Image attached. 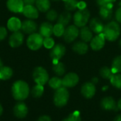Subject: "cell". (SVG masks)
Here are the masks:
<instances>
[{"label":"cell","mask_w":121,"mask_h":121,"mask_svg":"<svg viewBox=\"0 0 121 121\" xmlns=\"http://www.w3.org/2000/svg\"><path fill=\"white\" fill-rule=\"evenodd\" d=\"M30 93L29 86L24 81H16L11 86V94L13 98L18 101H23L26 100L28 97Z\"/></svg>","instance_id":"6da1fadb"},{"label":"cell","mask_w":121,"mask_h":121,"mask_svg":"<svg viewBox=\"0 0 121 121\" xmlns=\"http://www.w3.org/2000/svg\"><path fill=\"white\" fill-rule=\"evenodd\" d=\"M103 34L105 39L109 41H114L118 39L121 34V27L116 21H111L104 26Z\"/></svg>","instance_id":"7a4b0ae2"},{"label":"cell","mask_w":121,"mask_h":121,"mask_svg":"<svg viewBox=\"0 0 121 121\" xmlns=\"http://www.w3.org/2000/svg\"><path fill=\"white\" fill-rule=\"evenodd\" d=\"M69 94L67 89L65 87H60V88L57 89L53 98L54 103L57 107H63L65 106L69 100Z\"/></svg>","instance_id":"3957f363"},{"label":"cell","mask_w":121,"mask_h":121,"mask_svg":"<svg viewBox=\"0 0 121 121\" xmlns=\"http://www.w3.org/2000/svg\"><path fill=\"white\" fill-rule=\"evenodd\" d=\"M90 17V11L86 9H79L73 16L74 25L77 27H83L86 25Z\"/></svg>","instance_id":"277c9868"},{"label":"cell","mask_w":121,"mask_h":121,"mask_svg":"<svg viewBox=\"0 0 121 121\" xmlns=\"http://www.w3.org/2000/svg\"><path fill=\"white\" fill-rule=\"evenodd\" d=\"M43 39L44 37L40 33L35 32L29 34L26 40L27 46L32 51H37L43 46Z\"/></svg>","instance_id":"5b68a950"},{"label":"cell","mask_w":121,"mask_h":121,"mask_svg":"<svg viewBox=\"0 0 121 121\" xmlns=\"http://www.w3.org/2000/svg\"><path fill=\"white\" fill-rule=\"evenodd\" d=\"M33 78L36 84L44 86L49 81V75L45 68L41 66L35 68L33 72Z\"/></svg>","instance_id":"8992f818"},{"label":"cell","mask_w":121,"mask_h":121,"mask_svg":"<svg viewBox=\"0 0 121 121\" xmlns=\"http://www.w3.org/2000/svg\"><path fill=\"white\" fill-rule=\"evenodd\" d=\"M66 48L64 45L61 44H58L55 45L50 51V57L52 60L53 63H57L65 54Z\"/></svg>","instance_id":"52a82bcc"},{"label":"cell","mask_w":121,"mask_h":121,"mask_svg":"<svg viewBox=\"0 0 121 121\" xmlns=\"http://www.w3.org/2000/svg\"><path fill=\"white\" fill-rule=\"evenodd\" d=\"M79 34V30L78 27L75 25H70L65 29V33L63 34V38L66 42L71 43L73 42L78 37Z\"/></svg>","instance_id":"ba28073f"},{"label":"cell","mask_w":121,"mask_h":121,"mask_svg":"<svg viewBox=\"0 0 121 121\" xmlns=\"http://www.w3.org/2000/svg\"><path fill=\"white\" fill-rule=\"evenodd\" d=\"M62 86L65 88H72L75 86L79 81V76L75 73H69L62 79Z\"/></svg>","instance_id":"9c48e42d"},{"label":"cell","mask_w":121,"mask_h":121,"mask_svg":"<svg viewBox=\"0 0 121 121\" xmlns=\"http://www.w3.org/2000/svg\"><path fill=\"white\" fill-rule=\"evenodd\" d=\"M13 114L14 116L20 119L24 118L26 117L28 113V108L26 103L23 101H19L13 107Z\"/></svg>","instance_id":"30bf717a"},{"label":"cell","mask_w":121,"mask_h":121,"mask_svg":"<svg viewBox=\"0 0 121 121\" xmlns=\"http://www.w3.org/2000/svg\"><path fill=\"white\" fill-rule=\"evenodd\" d=\"M23 40L24 36L21 31L13 32L9 39V44L11 48H18L22 45Z\"/></svg>","instance_id":"8fae6325"},{"label":"cell","mask_w":121,"mask_h":121,"mask_svg":"<svg viewBox=\"0 0 121 121\" xmlns=\"http://www.w3.org/2000/svg\"><path fill=\"white\" fill-rule=\"evenodd\" d=\"M25 4L23 0H7V9L13 13H22Z\"/></svg>","instance_id":"7c38bea8"},{"label":"cell","mask_w":121,"mask_h":121,"mask_svg":"<svg viewBox=\"0 0 121 121\" xmlns=\"http://www.w3.org/2000/svg\"><path fill=\"white\" fill-rule=\"evenodd\" d=\"M105 36L103 33L97 34L90 41V46L94 51H99L102 49L105 45Z\"/></svg>","instance_id":"4fadbf2b"},{"label":"cell","mask_w":121,"mask_h":121,"mask_svg":"<svg viewBox=\"0 0 121 121\" xmlns=\"http://www.w3.org/2000/svg\"><path fill=\"white\" fill-rule=\"evenodd\" d=\"M22 14L28 19H36L39 16V11L34 5H25Z\"/></svg>","instance_id":"5bb4252c"},{"label":"cell","mask_w":121,"mask_h":121,"mask_svg":"<svg viewBox=\"0 0 121 121\" xmlns=\"http://www.w3.org/2000/svg\"><path fill=\"white\" fill-rule=\"evenodd\" d=\"M81 92H82V94L86 98H93L96 93V87H95L94 83H93L92 82L85 83L82 86Z\"/></svg>","instance_id":"9a60e30c"},{"label":"cell","mask_w":121,"mask_h":121,"mask_svg":"<svg viewBox=\"0 0 121 121\" xmlns=\"http://www.w3.org/2000/svg\"><path fill=\"white\" fill-rule=\"evenodd\" d=\"M38 29L37 24L33 19H27L22 22L21 30L27 34H31L35 33Z\"/></svg>","instance_id":"2e32d148"},{"label":"cell","mask_w":121,"mask_h":121,"mask_svg":"<svg viewBox=\"0 0 121 121\" xmlns=\"http://www.w3.org/2000/svg\"><path fill=\"white\" fill-rule=\"evenodd\" d=\"M113 4L108 3L107 4L102 6L99 9L100 16L104 20H109L111 19L113 15Z\"/></svg>","instance_id":"e0dca14e"},{"label":"cell","mask_w":121,"mask_h":121,"mask_svg":"<svg viewBox=\"0 0 121 121\" xmlns=\"http://www.w3.org/2000/svg\"><path fill=\"white\" fill-rule=\"evenodd\" d=\"M89 28L94 33H95L96 34H99L103 33V31L104 29V25L103 22L99 18L95 17V18L91 19V20L90 21Z\"/></svg>","instance_id":"ac0fdd59"},{"label":"cell","mask_w":121,"mask_h":121,"mask_svg":"<svg viewBox=\"0 0 121 121\" xmlns=\"http://www.w3.org/2000/svg\"><path fill=\"white\" fill-rule=\"evenodd\" d=\"M6 25H7V29L10 31L16 32V31H20V29H21L22 22L18 18H17L16 16H13V17H11L8 20Z\"/></svg>","instance_id":"d6986e66"},{"label":"cell","mask_w":121,"mask_h":121,"mask_svg":"<svg viewBox=\"0 0 121 121\" xmlns=\"http://www.w3.org/2000/svg\"><path fill=\"white\" fill-rule=\"evenodd\" d=\"M39 33L44 37H50L53 34V26L50 22H43L39 28Z\"/></svg>","instance_id":"ffe728a7"},{"label":"cell","mask_w":121,"mask_h":121,"mask_svg":"<svg viewBox=\"0 0 121 121\" xmlns=\"http://www.w3.org/2000/svg\"><path fill=\"white\" fill-rule=\"evenodd\" d=\"M93 31L91 30V29L88 26H83L81 27V29L79 30V34L81 39L84 42H89L93 38Z\"/></svg>","instance_id":"44dd1931"},{"label":"cell","mask_w":121,"mask_h":121,"mask_svg":"<svg viewBox=\"0 0 121 121\" xmlns=\"http://www.w3.org/2000/svg\"><path fill=\"white\" fill-rule=\"evenodd\" d=\"M102 108L105 110H117L118 108L116 106L115 100L112 97H106L102 99L101 102Z\"/></svg>","instance_id":"7402d4cb"},{"label":"cell","mask_w":121,"mask_h":121,"mask_svg":"<svg viewBox=\"0 0 121 121\" xmlns=\"http://www.w3.org/2000/svg\"><path fill=\"white\" fill-rule=\"evenodd\" d=\"M73 51L80 55H84L87 53L89 49V46L86 42L84 41H77L72 46Z\"/></svg>","instance_id":"603a6c76"},{"label":"cell","mask_w":121,"mask_h":121,"mask_svg":"<svg viewBox=\"0 0 121 121\" xmlns=\"http://www.w3.org/2000/svg\"><path fill=\"white\" fill-rule=\"evenodd\" d=\"M13 70L9 66H2L0 68V79L2 81H7L13 76Z\"/></svg>","instance_id":"cb8c5ba5"},{"label":"cell","mask_w":121,"mask_h":121,"mask_svg":"<svg viewBox=\"0 0 121 121\" xmlns=\"http://www.w3.org/2000/svg\"><path fill=\"white\" fill-rule=\"evenodd\" d=\"M35 6L41 12H47L50 8V0H36Z\"/></svg>","instance_id":"d4e9b609"},{"label":"cell","mask_w":121,"mask_h":121,"mask_svg":"<svg viewBox=\"0 0 121 121\" xmlns=\"http://www.w3.org/2000/svg\"><path fill=\"white\" fill-rule=\"evenodd\" d=\"M71 19H72L71 14L68 11H64L59 15V16L57 18V21H58L57 23H60L65 26L69 24V23L71 21Z\"/></svg>","instance_id":"484cf974"},{"label":"cell","mask_w":121,"mask_h":121,"mask_svg":"<svg viewBox=\"0 0 121 121\" xmlns=\"http://www.w3.org/2000/svg\"><path fill=\"white\" fill-rule=\"evenodd\" d=\"M52 71H54V73L59 76H63L66 71V68H65V66L64 65L63 63L62 62H60L58 61L57 63H53V66H52Z\"/></svg>","instance_id":"4316f807"},{"label":"cell","mask_w":121,"mask_h":121,"mask_svg":"<svg viewBox=\"0 0 121 121\" xmlns=\"http://www.w3.org/2000/svg\"><path fill=\"white\" fill-rule=\"evenodd\" d=\"M111 70L113 73H121V56L114 58L111 64Z\"/></svg>","instance_id":"83f0119b"},{"label":"cell","mask_w":121,"mask_h":121,"mask_svg":"<svg viewBox=\"0 0 121 121\" xmlns=\"http://www.w3.org/2000/svg\"><path fill=\"white\" fill-rule=\"evenodd\" d=\"M44 93V87L42 85L36 84L35 86H33L30 91V93L33 97L34 98H40L43 96Z\"/></svg>","instance_id":"f1b7e54d"},{"label":"cell","mask_w":121,"mask_h":121,"mask_svg":"<svg viewBox=\"0 0 121 121\" xmlns=\"http://www.w3.org/2000/svg\"><path fill=\"white\" fill-rule=\"evenodd\" d=\"M48 84L50 88L57 90L62 86V81L59 77H52L48 81Z\"/></svg>","instance_id":"f546056e"},{"label":"cell","mask_w":121,"mask_h":121,"mask_svg":"<svg viewBox=\"0 0 121 121\" xmlns=\"http://www.w3.org/2000/svg\"><path fill=\"white\" fill-rule=\"evenodd\" d=\"M110 81L112 86H113L118 89L121 90V74L113 73L111 78H110Z\"/></svg>","instance_id":"4dcf8cb0"},{"label":"cell","mask_w":121,"mask_h":121,"mask_svg":"<svg viewBox=\"0 0 121 121\" xmlns=\"http://www.w3.org/2000/svg\"><path fill=\"white\" fill-rule=\"evenodd\" d=\"M65 30V26L60 23H57L55 26H53V34L57 37L63 36Z\"/></svg>","instance_id":"1f68e13d"},{"label":"cell","mask_w":121,"mask_h":121,"mask_svg":"<svg viewBox=\"0 0 121 121\" xmlns=\"http://www.w3.org/2000/svg\"><path fill=\"white\" fill-rule=\"evenodd\" d=\"M100 75L102 78L105 79H110L111 76H113V73L111 70V68L107 67V66H104L101 68L100 70Z\"/></svg>","instance_id":"d6a6232c"},{"label":"cell","mask_w":121,"mask_h":121,"mask_svg":"<svg viewBox=\"0 0 121 121\" xmlns=\"http://www.w3.org/2000/svg\"><path fill=\"white\" fill-rule=\"evenodd\" d=\"M79 1L77 0H68L65 2V6L67 11H74L78 7Z\"/></svg>","instance_id":"836d02e7"},{"label":"cell","mask_w":121,"mask_h":121,"mask_svg":"<svg viewBox=\"0 0 121 121\" xmlns=\"http://www.w3.org/2000/svg\"><path fill=\"white\" fill-rule=\"evenodd\" d=\"M46 18L48 21H54L58 18V14L57 11L54 9H50L47 11L46 14Z\"/></svg>","instance_id":"e575fe53"},{"label":"cell","mask_w":121,"mask_h":121,"mask_svg":"<svg viewBox=\"0 0 121 121\" xmlns=\"http://www.w3.org/2000/svg\"><path fill=\"white\" fill-rule=\"evenodd\" d=\"M43 46L45 48L48 49H51L55 46V41L54 39L50 36V37H45L43 39Z\"/></svg>","instance_id":"d590c367"},{"label":"cell","mask_w":121,"mask_h":121,"mask_svg":"<svg viewBox=\"0 0 121 121\" xmlns=\"http://www.w3.org/2000/svg\"><path fill=\"white\" fill-rule=\"evenodd\" d=\"M68 117L71 121H82L80 113L79 111H74V113H71Z\"/></svg>","instance_id":"8d00e7d4"},{"label":"cell","mask_w":121,"mask_h":121,"mask_svg":"<svg viewBox=\"0 0 121 121\" xmlns=\"http://www.w3.org/2000/svg\"><path fill=\"white\" fill-rule=\"evenodd\" d=\"M7 36V30L4 26H0V41L4 40Z\"/></svg>","instance_id":"74e56055"},{"label":"cell","mask_w":121,"mask_h":121,"mask_svg":"<svg viewBox=\"0 0 121 121\" xmlns=\"http://www.w3.org/2000/svg\"><path fill=\"white\" fill-rule=\"evenodd\" d=\"M116 20L119 23H121V6L116 10Z\"/></svg>","instance_id":"f35d334b"},{"label":"cell","mask_w":121,"mask_h":121,"mask_svg":"<svg viewBox=\"0 0 121 121\" xmlns=\"http://www.w3.org/2000/svg\"><path fill=\"white\" fill-rule=\"evenodd\" d=\"M37 121H51V118L48 116H42Z\"/></svg>","instance_id":"ab89813d"},{"label":"cell","mask_w":121,"mask_h":121,"mask_svg":"<svg viewBox=\"0 0 121 121\" xmlns=\"http://www.w3.org/2000/svg\"><path fill=\"white\" fill-rule=\"evenodd\" d=\"M36 0H23L25 5H34Z\"/></svg>","instance_id":"60d3db41"},{"label":"cell","mask_w":121,"mask_h":121,"mask_svg":"<svg viewBox=\"0 0 121 121\" xmlns=\"http://www.w3.org/2000/svg\"><path fill=\"white\" fill-rule=\"evenodd\" d=\"M96 1L97 5H98V6H99L100 7H101V6H104V5H106V4H108L105 0H96Z\"/></svg>","instance_id":"b9f144b4"},{"label":"cell","mask_w":121,"mask_h":121,"mask_svg":"<svg viewBox=\"0 0 121 121\" xmlns=\"http://www.w3.org/2000/svg\"><path fill=\"white\" fill-rule=\"evenodd\" d=\"M78 8L79 9H85L86 8V4L83 1L78 3Z\"/></svg>","instance_id":"7bdbcfd3"},{"label":"cell","mask_w":121,"mask_h":121,"mask_svg":"<svg viewBox=\"0 0 121 121\" xmlns=\"http://www.w3.org/2000/svg\"><path fill=\"white\" fill-rule=\"evenodd\" d=\"M114 121H121V115H118L114 119Z\"/></svg>","instance_id":"ee69618b"},{"label":"cell","mask_w":121,"mask_h":121,"mask_svg":"<svg viewBox=\"0 0 121 121\" xmlns=\"http://www.w3.org/2000/svg\"><path fill=\"white\" fill-rule=\"evenodd\" d=\"M118 109H121V99H120L119 101H118Z\"/></svg>","instance_id":"f6af8a7d"},{"label":"cell","mask_w":121,"mask_h":121,"mask_svg":"<svg viewBox=\"0 0 121 121\" xmlns=\"http://www.w3.org/2000/svg\"><path fill=\"white\" fill-rule=\"evenodd\" d=\"M97 82H98V78H94L92 79V83H96Z\"/></svg>","instance_id":"bcb514c9"},{"label":"cell","mask_w":121,"mask_h":121,"mask_svg":"<svg viewBox=\"0 0 121 121\" xmlns=\"http://www.w3.org/2000/svg\"><path fill=\"white\" fill-rule=\"evenodd\" d=\"M107 3H111V4H113V2H115L116 0H105Z\"/></svg>","instance_id":"7dc6e473"},{"label":"cell","mask_w":121,"mask_h":121,"mask_svg":"<svg viewBox=\"0 0 121 121\" xmlns=\"http://www.w3.org/2000/svg\"><path fill=\"white\" fill-rule=\"evenodd\" d=\"M2 113H3V107H2V106L0 104V116L2 115Z\"/></svg>","instance_id":"c3c4849f"},{"label":"cell","mask_w":121,"mask_h":121,"mask_svg":"<svg viewBox=\"0 0 121 121\" xmlns=\"http://www.w3.org/2000/svg\"><path fill=\"white\" fill-rule=\"evenodd\" d=\"M2 66H3V62H2V61H1V58H0V68H1Z\"/></svg>","instance_id":"681fc988"},{"label":"cell","mask_w":121,"mask_h":121,"mask_svg":"<svg viewBox=\"0 0 121 121\" xmlns=\"http://www.w3.org/2000/svg\"><path fill=\"white\" fill-rule=\"evenodd\" d=\"M71 121V120H70V119L69 118V117H68V118H65V120H63V121Z\"/></svg>","instance_id":"f907efd6"},{"label":"cell","mask_w":121,"mask_h":121,"mask_svg":"<svg viewBox=\"0 0 121 121\" xmlns=\"http://www.w3.org/2000/svg\"><path fill=\"white\" fill-rule=\"evenodd\" d=\"M107 88H108V86H105V87H104V88H103V91H106Z\"/></svg>","instance_id":"816d5d0a"},{"label":"cell","mask_w":121,"mask_h":121,"mask_svg":"<svg viewBox=\"0 0 121 121\" xmlns=\"http://www.w3.org/2000/svg\"><path fill=\"white\" fill-rule=\"evenodd\" d=\"M119 45H120V46L121 47V40H120V41H119Z\"/></svg>","instance_id":"f5cc1de1"},{"label":"cell","mask_w":121,"mask_h":121,"mask_svg":"<svg viewBox=\"0 0 121 121\" xmlns=\"http://www.w3.org/2000/svg\"><path fill=\"white\" fill-rule=\"evenodd\" d=\"M52 1H60V0H52Z\"/></svg>","instance_id":"db71d44e"},{"label":"cell","mask_w":121,"mask_h":121,"mask_svg":"<svg viewBox=\"0 0 121 121\" xmlns=\"http://www.w3.org/2000/svg\"><path fill=\"white\" fill-rule=\"evenodd\" d=\"M62 1H64L65 2V1H68V0H62Z\"/></svg>","instance_id":"11a10c76"},{"label":"cell","mask_w":121,"mask_h":121,"mask_svg":"<svg viewBox=\"0 0 121 121\" xmlns=\"http://www.w3.org/2000/svg\"><path fill=\"white\" fill-rule=\"evenodd\" d=\"M0 81H1V79H0Z\"/></svg>","instance_id":"9f6ffc18"}]
</instances>
